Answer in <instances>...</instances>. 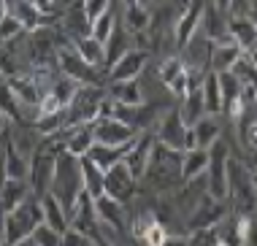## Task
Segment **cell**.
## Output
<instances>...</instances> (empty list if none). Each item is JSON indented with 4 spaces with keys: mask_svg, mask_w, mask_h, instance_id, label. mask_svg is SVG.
I'll return each instance as SVG.
<instances>
[{
    "mask_svg": "<svg viewBox=\"0 0 257 246\" xmlns=\"http://www.w3.org/2000/svg\"><path fill=\"white\" fill-rule=\"evenodd\" d=\"M152 146H155V136L149 130L138 133V138L133 141L130 152L124 154V165L130 168V173L136 176V181L141 184L144 176H147V168H149V160H152Z\"/></svg>",
    "mask_w": 257,
    "mask_h": 246,
    "instance_id": "e0dca14e",
    "label": "cell"
},
{
    "mask_svg": "<svg viewBox=\"0 0 257 246\" xmlns=\"http://www.w3.org/2000/svg\"><path fill=\"white\" fill-rule=\"evenodd\" d=\"M114 9V3L111 0H84V14H87V22L92 25L95 19H100L103 14H108Z\"/></svg>",
    "mask_w": 257,
    "mask_h": 246,
    "instance_id": "7bdbcfd3",
    "label": "cell"
},
{
    "mask_svg": "<svg viewBox=\"0 0 257 246\" xmlns=\"http://www.w3.org/2000/svg\"><path fill=\"white\" fill-rule=\"evenodd\" d=\"M95 214H98V222H100L103 230H114V233H124V230H127L124 203L108 198V195L95 198Z\"/></svg>",
    "mask_w": 257,
    "mask_h": 246,
    "instance_id": "ac0fdd59",
    "label": "cell"
},
{
    "mask_svg": "<svg viewBox=\"0 0 257 246\" xmlns=\"http://www.w3.org/2000/svg\"><path fill=\"white\" fill-rule=\"evenodd\" d=\"M65 35L68 38H84V35H89V22H87V14H84V0H76V3L68 9V14L65 17Z\"/></svg>",
    "mask_w": 257,
    "mask_h": 246,
    "instance_id": "f1b7e54d",
    "label": "cell"
},
{
    "mask_svg": "<svg viewBox=\"0 0 257 246\" xmlns=\"http://www.w3.org/2000/svg\"><path fill=\"white\" fill-rule=\"evenodd\" d=\"M22 33H25V27L14 14H6V17L0 19V44H11V41L19 38Z\"/></svg>",
    "mask_w": 257,
    "mask_h": 246,
    "instance_id": "60d3db41",
    "label": "cell"
},
{
    "mask_svg": "<svg viewBox=\"0 0 257 246\" xmlns=\"http://www.w3.org/2000/svg\"><path fill=\"white\" fill-rule=\"evenodd\" d=\"M227 38L238 44L241 52H252L257 46V25L252 17H230L227 19Z\"/></svg>",
    "mask_w": 257,
    "mask_h": 246,
    "instance_id": "ffe728a7",
    "label": "cell"
},
{
    "mask_svg": "<svg viewBox=\"0 0 257 246\" xmlns=\"http://www.w3.org/2000/svg\"><path fill=\"white\" fill-rule=\"evenodd\" d=\"M254 219H257V214H254Z\"/></svg>",
    "mask_w": 257,
    "mask_h": 246,
    "instance_id": "91938a15",
    "label": "cell"
},
{
    "mask_svg": "<svg viewBox=\"0 0 257 246\" xmlns=\"http://www.w3.org/2000/svg\"><path fill=\"white\" fill-rule=\"evenodd\" d=\"M227 163H230V146L225 141L208 146V168H206V187L211 198L227 200Z\"/></svg>",
    "mask_w": 257,
    "mask_h": 246,
    "instance_id": "5b68a950",
    "label": "cell"
},
{
    "mask_svg": "<svg viewBox=\"0 0 257 246\" xmlns=\"http://www.w3.org/2000/svg\"><path fill=\"white\" fill-rule=\"evenodd\" d=\"M190 125H184L182 114L176 108H168L160 114V122L155 125V138L160 144H165L173 152H184V133Z\"/></svg>",
    "mask_w": 257,
    "mask_h": 246,
    "instance_id": "7c38bea8",
    "label": "cell"
},
{
    "mask_svg": "<svg viewBox=\"0 0 257 246\" xmlns=\"http://www.w3.org/2000/svg\"><path fill=\"white\" fill-rule=\"evenodd\" d=\"M30 195L33 192H30L27 179H6V184L0 187V211L9 214V211H14L17 206H22Z\"/></svg>",
    "mask_w": 257,
    "mask_h": 246,
    "instance_id": "44dd1931",
    "label": "cell"
},
{
    "mask_svg": "<svg viewBox=\"0 0 257 246\" xmlns=\"http://www.w3.org/2000/svg\"><path fill=\"white\" fill-rule=\"evenodd\" d=\"M38 224H44V206H41V198L30 195L22 206H17L9 214H3V238H6V246H14L25 238H30L36 233Z\"/></svg>",
    "mask_w": 257,
    "mask_h": 246,
    "instance_id": "3957f363",
    "label": "cell"
},
{
    "mask_svg": "<svg viewBox=\"0 0 257 246\" xmlns=\"http://www.w3.org/2000/svg\"><path fill=\"white\" fill-rule=\"evenodd\" d=\"M33 6L41 14H57V0H33Z\"/></svg>",
    "mask_w": 257,
    "mask_h": 246,
    "instance_id": "f6af8a7d",
    "label": "cell"
},
{
    "mask_svg": "<svg viewBox=\"0 0 257 246\" xmlns=\"http://www.w3.org/2000/svg\"><path fill=\"white\" fill-rule=\"evenodd\" d=\"M3 157H6V176L9 179H27L30 171V160L14 146V141L6 136V146H3Z\"/></svg>",
    "mask_w": 257,
    "mask_h": 246,
    "instance_id": "83f0119b",
    "label": "cell"
},
{
    "mask_svg": "<svg viewBox=\"0 0 257 246\" xmlns=\"http://www.w3.org/2000/svg\"><path fill=\"white\" fill-rule=\"evenodd\" d=\"M192 149H198L195 130H192V128H187V133H184V152H192Z\"/></svg>",
    "mask_w": 257,
    "mask_h": 246,
    "instance_id": "bcb514c9",
    "label": "cell"
},
{
    "mask_svg": "<svg viewBox=\"0 0 257 246\" xmlns=\"http://www.w3.org/2000/svg\"><path fill=\"white\" fill-rule=\"evenodd\" d=\"M9 87L14 89L17 100L22 108H33L38 111V103H41V95H44V87L36 76H25V73H14L9 76Z\"/></svg>",
    "mask_w": 257,
    "mask_h": 246,
    "instance_id": "d6986e66",
    "label": "cell"
},
{
    "mask_svg": "<svg viewBox=\"0 0 257 246\" xmlns=\"http://www.w3.org/2000/svg\"><path fill=\"white\" fill-rule=\"evenodd\" d=\"M60 246H95V241H89L87 235L79 233V230L68 227L65 233H62V238H60Z\"/></svg>",
    "mask_w": 257,
    "mask_h": 246,
    "instance_id": "ee69618b",
    "label": "cell"
},
{
    "mask_svg": "<svg viewBox=\"0 0 257 246\" xmlns=\"http://www.w3.org/2000/svg\"><path fill=\"white\" fill-rule=\"evenodd\" d=\"M138 192V181L136 176L130 173V168L122 163L111 165L106 173H103V195H108V198L119 200V203H130L136 198Z\"/></svg>",
    "mask_w": 257,
    "mask_h": 246,
    "instance_id": "52a82bcc",
    "label": "cell"
},
{
    "mask_svg": "<svg viewBox=\"0 0 257 246\" xmlns=\"http://www.w3.org/2000/svg\"><path fill=\"white\" fill-rule=\"evenodd\" d=\"M184 108L179 111L184 119V125H195L200 116H206V108H203V95H200V87L198 89H192V92H187L184 97Z\"/></svg>",
    "mask_w": 257,
    "mask_h": 246,
    "instance_id": "74e56055",
    "label": "cell"
},
{
    "mask_svg": "<svg viewBox=\"0 0 257 246\" xmlns=\"http://www.w3.org/2000/svg\"><path fill=\"white\" fill-rule=\"evenodd\" d=\"M160 79H163V84H165V87H168L176 97H184L187 92H192V87H190V70H187L182 54L163 60V65H160ZM195 89H198V87H195Z\"/></svg>",
    "mask_w": 257,
    "mask_h": 246,
    "instance_id": "2e32d148",
    "label": "cell"
},
{
    "mask_svg": "<svg viewBox=\"0 0 257 246\" xmlns=\"http://www.w3.org/2000/svg\"><path fill=\"white\" fill-rule=\"evenodd\" d=\"M127 41H130V30H127V27H122L119 22H116L114 33H111V35H108V41H106V70H108V68L114 65V62L119 60L122 54L130 49Z\"/></svg>",
    "mask_w": 257,
    "mask_h": 246,
    "instance_id": "d6a6232c",
    "label": "cell"
},
{
    "mask_svg": "<svg viewBox=\"0 0 257 246\" xmlns=\"http://www.w3.org/2000/svg\"><path fill=\"white\" fill-rule=\"evenodd\" d=\"M133 246H138V243H133Z\"/></svg>",
    "mask_w": 257,
    "mask_h": 246,
    "instance_id": "94428289",
    "label": "cell"
},
{
    "mask_svg": "<svg viewBox=\"0 0 257 246\" xmlns=\"http://www.w3.org/2000/svg\"><path fill=\"white\" fill-rule=\"evenodd\" d=\"M111 3H116V0H111Z\"/></svg>",
    "mask_w": 257,
    "mask_h": 246,
    "instance_id": "680465c9",
    "label": "cell"
},
{
    "mask_svg": "<svg viewBox=\"0 0 257 246\" xmlns=\"http://www.w3.org/2000/svg\"><path fill=\"white\" fill-rule=\"evenodd\" d=\"M6 14H9V3H6V0H0V19H3Z\"/></svg>",
    "mask_w": 257,
    "mask_h": 246,
    "instance_id": "f907efd6",
    "label": "cell"
},
{
    "mask_svg": "<svg viewBox=\"0 0 257 246\" xmlns=\"http://www.w3.org/2000/svg\"><path fill=\"white\" fill-rule=\"evenodd\" d=\"M92 133H95V141H98V144H106V146H124V144H130V141L138 138L136 128H130V125H124L114 116L95 119Z\"/></svg>",
    "mask_w": 257,
    "mask_h": 246,
    "instance_id": "5bb4252c",
    "label": "cell"
},
{
    "mask_svg": "<svg viewBox=\"0 0 257 246\" xmlns=\"http://www.w3.org/2000/svg\"><path fill=\"white\" fill-rule=\"evenodd\" d=\"M41 206H44V224H49L52 230H57L62 235L68 230V211L62 208V203L54 198L52 192H46L44 198H41Z\"/></svg>",
    "mask_w": 257,
    "mask_h": 246,
    "instance_id": "4316f807",
    "label": "cell"
},
{
    "mask_svg": "<svg viewBox=\"0 0 257 246\" xmlns=\"http://www.w3.org/2000/svg\"><path fill=\"white\" fill-rule=\"evenodd\" d=\"M252 179H254V187H257V173H252Z\"/></svg>",
    "mask_w": 257,
    "mask_h": 246,
    "instance_id": "6f0895ef",
    "label": "cell"
},
{
    "mask_svg": "<svg viewBox=\"0 0 257 246\" xmlns=\"http://www.w3.org/2000/svg\"><path fill=\"white\" fill-rule=\"evenodd\" d=\"M9 136V133H6ZM6 136H0V152H3V144H6Z\"/></svg>",
    "mask_w": 257,
    "mask_h": 246,
    "instance_id": "f5cc1de1",
    "label": "cell"
},
{
    "mask_svg": "<svg viewBox=\"0 0 257 246\" xmlns=\"http://www.w3.org/2000/svg\"><path fill=\"white\" fill-rule=\"evenodd\" d=\"M54 165H57V154H49V152L36 146V152L30 157V171H27V184H30V192L36 198H44L52 189Z\"/></svg>",
    "mask_w": 257,
    "mask_h": 246,
    "instance_id": "ba28073f",
    "label": "cell"
},
{
    "mask_svg": "<svg viewBox=\"0 0 257 246\" xmlns=\"http://www.w3.org/2000/svg\"><path fill=\"white\" fill-rule=\"evenodd\" d=\"M149 25H152V11H149L144 3L124 6V27H127V30L133 33V35L149 30Z\"/></svg>",
    "mask_w": 257,
    "mask_h": 246,
    "instance_id": "8d00e7d4",
    "label": "cell"
},
{
    "mask_svg": "<svg viewBox=\"0 0 257 246\" xmlns=\"http://www.w3.org/2000/svg\"><path fill=\"white\" fill-rule=\"evenodd\" d=\"M249 17L254 19V25H257V9H252V14H249Z\"/></svg>",
    "mask_w": 257,
    "mask_h": 246,
    "instance_id": "11a10c76",
    "label": "cell"
},
{
    "mask_svg": "<svg viewBox=\"0 0 257 246\" xmlns=\"http://www.w3.org/2000/svg\"><path fill=\"white\" fill-rule=\"evenodd\" d=\"M206 168H208V149L182 152V181H190V179L203 176Z\"/></svg>",
    "mask_w": 257,
    "mask_h": 246,
    "instance_id": "1f68e13d",
    "label": "cell"
},
{
    "mask_svg": "<svg viewBox=\"0 0 257 246\" xmlns=\"http://www.w3.org/2000/svg\"><path fill=\"white\" fill-rule=\"evenodd\" d=\"M49 192L62 203V208L71 214L76 198L84 192L79 157H73V154H68V152L57 154V165H54V179H52V189H49Z\"/></svg>",
    "mask_w": 257,
    "mask_h": 246,
    "instance_id": "277c9868",
    "label": "cell"
},
{
    "mask_svg": "<svg viewBox=\"0 0 257 246\" xmlns=\"http://www.w3.org/2000/svg\"><path fill=\"white\" fill-rule=\"evenodd\" d=\"M108 97L122 105H144V92L138 79L133 81H111L108 84Z\"/></svg>",
    "mask_w": 257,
    "mask_h": 246,
    "instance_id": "484cf974",
    "label": "cell"
},
{
    "mask_svg": "<svg viewBox=\"0 0 257 246\" xmlns=\"http://www.w3.org/2000/svg\"><path fill=\"white\" fill-rule=\"evenodd\" d=\"M0 246H6V238H3V227H0Z\"/></svg>",
    "mask_w": 257,
    "mask_h": 246,
    "instance_id": "db71d44e",
    "label": "cell"
},
{
    "mask_svg": "<svg viewBox=\"0 0 257 246\" xmlns=\"http://www.w3.org/2000/svg\"><path fill=\"white\" fill-rule=\"evenodd\" d=\"M124 6H136V3H141V0H122Z\"/></svg>",
    "mask_w": 257,
    "mask_h": 246,
    "instance_id": "816d5d0a",
    "label": "cell"
},
{
    "mask_svg": "<svg viewBox=\"0 0 257 246\" xmlns=\"http://www.w3.org/2000/svg\"><path fill=\"white\" fill-rule=\"evenodd\" d=\"M130 146H133V141H130V144H124V146H106V144H98V141H95V144L89 146V152L84 154V157L92 160V163L98 165L100 171H108L111 165L122 163L124 154L130 152Z\"/></svg>",
    "mask_w": 257,
    "mask_h": 246,
    "instance_id": "7402d4cb",
    "label": "cell"
},
{
    "mask_svg": "<svg viewBox=\"0 0 257 246\" xmlns=\"http://www.w3.org/2000/svg\"><path fill=\"white\" fill-rule=\"evenodd\" d=\"M68 227L79 230L89 241H95L100 235V222H98V214H95V198L89 192H81L76 198L71 214H68Z\"/></svg>",
    "mask_w": 257,
    "mask_h": 246,
    "instance_id": "9c48e42d",
    "label": "cell"
},
{
    "mask_svg": "<svg viewBox=\"0 0 257 246\" xmlns=\"http://www.w3.org/2000/svg\"><path fill=\"white\" fill-rule=\"evenodd\" d=\"M92 144H95L92 125H79V128H68V133H65V152H68V154H73V157H84Z\"/></svg>",
    "mask_w": 257,
    "mask_h": 246,
    "instance_id": "cb8c5ba5",
    "label": "cell"
},
{
    "mask_svg": "<svg viewBox=\"0 0 257 246\" xmlns=\"http://www.w3.org/2000/svg\"><path fill=\"white\" fill-rule=\"evenodd\" d=\"M163 246H187V235H168V241H165Z\"/></svg>",
    "mask_w": 257,
    "mask_h": 246,
    "instance_id": "7dc6e473",
    "label": "cell"
},
{
    "mask_svg": "<svg viewBox=\"0 0 257 246\" xmlns=\"http://www.w3.org/2000/svg\"><path fill=\"white\" fill-rule=\"evenodd\" d=\"M95 246H111V243L106 241V238H103V230H100V235L95 238Z\"/></svg>",
    "mask_w": 257,
    "mask_h": 246,
    "instance_id": "681fc988",
    "label": "cell"
},
{
    "mask_svg": "<svg viewBox=\"0 0 257 246\" xmlns=\"http://www.w3.org/2000/svg\"><path fill=\"white\" fill-rule=\"evenodd\" d=\"M187 246H225L222 233H219V224H217V227L190 230V235H187Z\"/></svg>",
    "mask_w": 257,
    "mask_h": 246,
    "instance_id": "f35d334b",
    "label": "cell"
},
{
    "mask_svg": "<svg viewBox=\"0 0 257 246\" xmlns=\"http://www.w3.org/2000/svg\"><path fill=\"white\" fill-rule=\"evenodd\" d=\"M227 200L233 203V216L257 214V187L246 163H238V160L227 163Z\"/></svg>",
    "mask_w": 257,
    "mask_h": 246,
    "instance_id": "7a4b0ae2",
    "label": "cell"
},
{
    "mask_svg": "<svg viewBox=\"0 0 257 246\" xmlns=\"http://www.w3.org/2000/svg\"><path fill=\"white\" fill-rule=\"evenodd\" d=\"M230 216V208H227V200H219V198H211V195H203L200 203L195 206L187 222H190V230H203V227H217V224Z\"/></svg>",
    "mask_w": 257,
    "mask_h": 246,
    "instance_id": "4fadbf2b",
    "label": "cell"
},
{
    "mask_svg": "<svg viewBox=\"0 0 257 246\" xmlns=\"http://www.w3.org/2000/svg\"><path fill=\"white\" fill-rule=\"evenodd\" d=\"M6 130H9V119H6V114L0 111V136H6Z\"/></svg>",
    "mask_w": 257,
    "mask_h": 246,
    "instance_id": "c3c4849f",
    "label": "cell"
},
{
    "mask_svg": "<svg viewBox=\"0 0 257 246\" xmlns=\"http://www.w3.org/2000/svg\"><path fill=\"white\" fill-rule=\"evenodd\" d=\"M200 95H203V108L208 116H217L222 111V92H219V79L214 70H208L200 84Z\"/></svg>",
    "mask_w": 257,
    "mask_h": 246,
    "instance_id": "4dcf8cb0",
    "label": "cell"
},
{
    "mask_svg": "<svg viewBox=\"0 0 257 246\" xmlns=\"http://www.w3.org/2000/svg\"><path fill=\"white\" fill-rule=\"evenodd\" d=\"M0 111L6 114L9 122H17V125H25V114H22V105H19L14 89L9 87V79H0Z\"/></svg>",
    "mask_w": 257,
    "mask_h": 246,
    "instance_id": "836d02e7",
    "label": "cell"
},
{
    "mask_svg": "<svg viewBox=\"0 0 257 246\" xmlns=\"http://www.w3.org/2000/svg\"><path fill=\"white\" fill-rule=\"evenodd\" d=\"M57 68H60L62 76L73 79L76 84H81V87H100V84H103L100 70L92 68V65H87V62L79 57V52H76L73 46H60L57 49Z\"/></svg>",
    "mask_w": 257,
    "mask_h": 246,
    "instance_id": "8992f818",
    "label": "cell"
},
{
    "mask_svg": "<svg viewBox=\"0 0 257 246\" xmlns=\"http://www.w3.org/2000/svg\"><path fill=\"white\" fill-rule=\"evenodd\" d=\"M114 27H116V14H114V9H111L108 14H103L100 19H95V22L89 25V35H92V38H98L100 44H106L108 35L114 33Z\"/></svg>",
    "mask_w": 257,
    "mask_h": 246,
    "instance_id": "ab89813d",
    "label": "cell"
},
{
    "mask_svg": "<svg viewBox=\"0 0 257 246\" xmlns=\"http://www.w3.org/2000/svg\"><path fill=\"white\" fill-rule=\"evenodd\" d=\"M33 241H36V246H60V233L57 230H52L49 224H38L36 227V233L30 235Z\"/></svg>",
    "mask_w": 257,
    "mask_h": 246,
    "instance_id": "b9f144b4",
    "label": "cell"
},
{
    "mask_svg": "<svg viewBox=\"0 0 257 246\" xmlns=\"http://www.w3.org/2000/svg\"><path fill=\"white\" fill-rule=\"evenodd\" d=\"M249 6H252V9H257V0H249Z\"/></svg>",
    "mask_w": 257,
    "mask_h": 246,
    "instance_id": "9f6ffc18",
    "label": "cell"
},
{
    "mask_svg": "<svg viewBox=\"0 0 257 246\" xmlns=\"http://www.w3.org/2000/svg\"><path fill=\"white\" fill-rule=\"evenodd\" d=\"M192 130H195V141H198V149H208L211 144H217L219 141V122L217 116H200L195 125H190Z\"/></svg>",
    "mask_w": 257,
    "mask_h": 246,
    "instance_id": "e575fe53",
    "label": "cell"
},
{
    "mask_svg": "<svg viewBox=\"0 0 257 246\" xmlns=\"http://www.w3.org/2000/svg\"><path fill=\"white\" fill-rule=\"evenodd\" d=\"M200 27H203V33H206L208 41H225L227 38L225 14L214 9L211 0H206V11H203V22H200Z\"/></svg>",
    "mask_w": 257,
    "mask_h": 246,
    "instance_id": "f546056e",
    "label": "cell"
},
{
    "mask_svg": "<svg viewBox=\"0 0 257 246\" xmlns=\"http://www.w3.org/2000/svg\"><path fill=\"white\" fill-rule=\"evenodd\" d=\"M203 11H206V0H187L182 14L173 19V38H176V46L184 49L200 30V22H203Z\"/></svg>",
    "mask_w": 257,
    "mask_h": 246,
    "instance_id": "30bf717a",
    "label": "cell"
},
{
    "mask_svg": "<svg viewBox=\"0 0 257 246\" xmlns=\"http://www.w3.org/2000/svg\"><path fill=\"white\" fill-rule=\"evenodd\" d=\"M73 49L79 52V57L87 62V65L92 68H106V44H100L98 38H92V35H84V38H76L73 41Z\"/></svg>",
    "mask_w": 257,
    "mask_h": 246,
    "instance_id": "d4e9b609",
    "label": "cell"
},
{
    "mask_svg": "<svg viewBox=\"0 0 257 246\" xmlns=\"http://www.w3.org/2000/svg\"><path fill=\"white\" fill-rule=\"evenodd\" d=\"M149 54H152L149 49H127V52L106 70L108 81H133V79H138L144 65L149 62Z\"/></svg>",
    "mask_w": 257,
    "mask_h": 246,
    "instance_id": "9a60e30c",
    "label": "cell"
},
{
    "mask_svg": "<svg viewBox=\"0 0 257 246\" xmlns=\"http://www.w3.org/2000/svg\"><path fill=\"white\" fill-rule=\"evenodd\" d=\"M130 235H133V241L138 246H163L168 241L171 230L165 222H160L155 214H149V211H144V214H138L133 222H130Z\"/></svg>",
    "mask_w": 257,
    "mask_h": 246,
    "instance_id": "8fae6325",
    "label": "cell"
},
{
    "mask_svg": "<svg viewBox=\"0 0 257 246\" xmlns=\"http://www.w3.org/2000/svg\"><path fill=\"white\" fill-rule=\"evenodd\" d=\"M79 165H81V181H84V192H89L92 198H100L103 195V173L98 165L92 163L89 157H79Z\"/></svg>",
    "mask_w": 257,
    "mask_h": 246,
    "instance_id": "d590c367",
    "label": "cell"
},
{
    "mask_svg": "<svg viewBox=\"0 0 257 246\" xmlns=\"http://www.w3.org/2000/svg\"><path fill=\"white\" fill-rule=\"evenodd\" d=\"M144 179L149 181V187L155 192H168V189H173L182 181V152H173L155 138L152 160H149V168H147Z\"/></svg>",
    "mask_w": 257,
    "mask_h": 246,
    "instance_id": "6da1fadb",
    "label": "cell"
},
{
    "mask_svg": "<svg viewBox=\"0 0 257 246\" xmlns=\"http://www.w3.org/2000/svg\"><path fill=\"white\" fill-rule=\"evenodd\" d=\"M241 49L238 44H233L230 38H225V41H217V44L211 46V70L214 73H222V70H230L235 62H238L241 57Z\"/></svg>",
    "mask_w": 257,
    "mask_h": 246,
    "instance_id": "603a6c76",
    "label": "cell"
}]
</instances>
